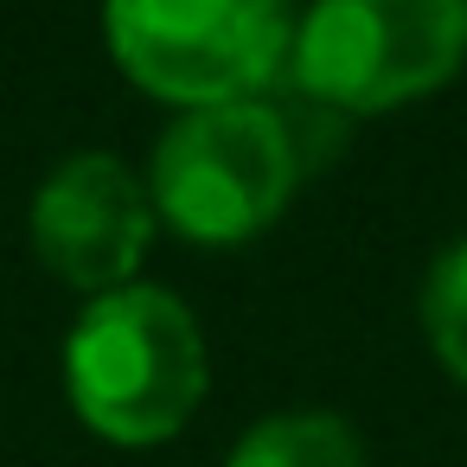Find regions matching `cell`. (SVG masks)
<instances>
[{"mask_svg":"<svg viewBox=\"0 0 467 467\" xmlns=\"http://www.w3.org/2000/svg\"><path fill=\"white\" fill-rule=\"evenodd\" d=\"M295 0H109L103 26L116 65L186 109L250 103L288 71Z\"/></svg>","mask_w":467,"mask_h":467,"instance_id":"obj_3","label":"cell"},{"mask_svg":"<svg viewBox=\"0 0 467 467\" xmlns=\"http://www.w3.org/2000/svg\"><path fill=\"white\" fill-rule=\"evenodd\" d=\"M295 186H301L295 135H288L282 109H269L256 97L250 103L186 109L161 135L154 173H148L154 212L192 244L256 237L288 205Z\"/></svg>","mask_w":467,"mask_h":467,"instance_id":"obj_4","label":"cell"},{"mask_svg":"<svg viewBox=\"0 0 467 467\" xmlns=\"http://www.w3.org/2000/svg\"><path fill=\"white\" fill-rule=\"evenodd\" d=\"M224 467H365V441L346 416L327 410H288V416H263Z\"/></svg>","mask_w":467,"mask_h":467,"instance_id":"obj_6","label":"cell"},{"mask_svg":"<svg viewBox=\"0 0 467 467\" xmlns=\"http://www.w3.org/2000/svg\"><path fill=\"white\" fill-rule=\"evenodd\" d=\"M461 65L467 0H314L288 46L295 90L346 122L435 97Z\"/></svg>","mask_w":467,"mask_h":467,"instance_id":"obj_2","label":"cell"},{"mask_svg":"<svg viewBox=\"0 0 467 467\" xmlns=\"http://www.w3.org/2000/svg\"><path fill=\"white\" fill-rule=\"evenodd\" d=\"M154 237V199L116 154H71L33 192V250L78 288L109 295Z\"/></svg>","mask_w":467,"mask_h":467,"instance_id":"obj_5","label":"cell"},{"mask_svg":"<svg viewBox=\"0 0 467 467\" xmlns=\"http://www.w3.org/2000/svg\"><path fill=\"white\" fill-rule=\"evenodd\" d=\"M65 384L97 435L122 448L167 441L205 397V333L180 295L122 282L78 314L65 339Z\"/></svg>","mask_w":467,"mask_h":467,"instance_id":"obj_1","label":"cell"},{"mask_svg":"<svg viewBox=\"0 0 467 467\" xmlns=\"http://www.w3.org/2000/svg\"><path fill=\"white\" fill-rule=\"evenodd\" d=\"M422 333L435 358L467 384V237H454L422 275Z\"/></svg>","mask_w":467,"mask_h":467,"instance_id":"obj_7","label":"cell"}]
</instances>
